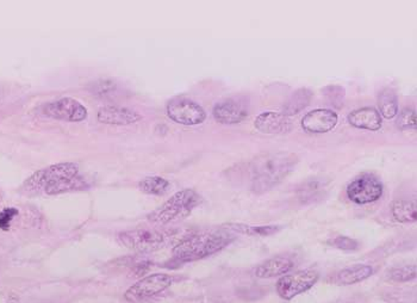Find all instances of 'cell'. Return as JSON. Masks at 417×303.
Listing matches in <instances>:
<instances>
[{
  "mask_svg": "<svg viewBox=\"0 0 417 303\" xmlns=\"http://www.w3.org/2000/svg\"><path fill=\"white\" fill-rule=\"evenodd\" d=\"M298 164V157L289 152H267L249 162L246 176L247 184L254 194L270 191L286 178Z\"/></svg>",
  "mask_w": 417,
  "mask_h": 303,
  "instance_id": "1",
  "label": "cell"
},
{
  "mask_svg": "<svg viewBox=\"0 0 417 303\" xmlns=\"http://www.w3.org/2000/svg\"><path fill=\"white\" fill-rule=\"evenodd\" d=\"M234 239L235 235L226 228L191 235L173 249V259L179 263H190L210 257L231 244Z\"/></svg>",
  "mask_w": 417,
  "mask_h": 303,
  "instance_id": "2",
  "label": "cell"
},
{
  "mask_svg": "<svg viewBox=\"0 0 417 303\" xmlns=\"http://www.w3.org/2000/svg\"><path fill=\"white\" fill-rule=\"evenodd\" d=\"M203 202L202 196L192 189L178 191L165 203L152 211L148 220L154 225H167L188 218L199 204Z\"/></svg>",
  "mask_w": 417,
  "mask_h": 303,
  "instance_id": "3",
  "label": "cell"
},
{
  "mask_svg": "<svg viewBox=\"0 0 417 303\" xmlns=\"http://www.w3.org/2000/svg\"><path fill=\"white\" fill-rule=\"evenodd\" d=\"M174 238L171 230H154V228H138L126 230L117 235L119 242L126 249L140 254H150L169 245Z\"/></svg>",
  "mask_w": 417,
  "mask_h": 303,
  "instance_id": "4",
  "label": "cell"
},
{
  "mask_svg": "<svg viewBox=\"0 0 417 303\" xmlns=\"http://www.w3.org/2000/svg\"><path fill=\"white\" fill-rule=\"evenodd\" d=\"M79 174V167L74 162H61L46 169L36 171L22 185V191L27 195H37L48 186L64 179H69Z\"/></svg>",
  "mask_w": 417,
  "mask_h": 303,
  "instance_id": "5",
  "label": "cell"
},
{
  "mask_svg": "<svg viewBox=\"0 0 417 303\" xmlns=\"http://www.w3.org/2000/svg\"><path fill=\"white\" fill-rule=\"evenodd\" d=\"M346 192L353 203H373L383 196L384 185L373 173H363L349 183Z\"/></svg>",
  "mask_w": 417,
  "mask_h": 303,
  "instance_id": "6",
  "label": "cell"
},
{
  "mask_svg": "<svg viewBox=\"0 0 417 303\" xmlns=\"http://www.w3.org/2000/svg\"><path fill=\"white\" fill-rule=\"evenodd\" d=\"M320 280V273L316 270H301L291 275L282 276L277 282V294L283 299L290 301L296 296L308 292Z\"/></svg>",
  "mask_w": 417,
  "mask_h": 303,
  "instance_id": "7",
  "label": "cell"
},
{
  "mask_svg": "<svg viewBox=\"0 0 417 303\" xmlns=\"http://www.w3.org/2000/svg\"><path fill=\"white\" fill-rule=\"evenodd\" d=\"M173 277L166 273H153L138 280L126 290L124 299L131 303H138L159 295L173 283Z\"/></svg>",
  "mask_w": 417,
  "mask_h": 303,
  "instance_id": "8",
  "label": "cell"
},
{
  "mask_svg": "<svg viewBox=\"0 0 417 303\" xmlns=\"http://www.w3.org/2000/svg\"><path fill=\"white\" fill-rule=\"evenodd\" d=\"M167 116L183 126H198L207 119V112L199 104L185 97H176L167 104Z\"/></svg>",
  "mask_w": 417,
  "mask_h": 303,
  "instance_id": "9",
  "label": "cell"
},
{
  "mask_svg": "<svg viewBox=\"0 0 417 303\" xmlns=\"http://www.w3.org/2000/svg\"><path fill=\"white\" fill-rule=\"evenodd\" d=\"M41 114L66 122H81L87 119V109L84 104L71 97L44 104L41 108Z\"/></svg>",
  "mask_w": 417,
  "mask_h": 303,
  "instance_id": "10",
  "label": "cell"
},
{
  "mask_svg": "<svg viewBox=\"0 0 417 303\" xmlns=\"http://www.w3.org/2000/svg\"><path fill=\"white\" fill-rule=\"evenodd\" d=\"M214 119L222 124H238L248 116L247 102L242 98H230L216 104L212 110Z\"/></svg>",
  "mask_w": 417,
  "mask_h": 303,
  "instance_id": "11",
  "label": "cell"
},
{
  "mask_svg": "<svg viewBox=\"0 0 417 303\" xmlns=\"http://www.w3.org/2000/svg\"><path fill=\"white\" fill-rule=\"evenodd\" d=\"M337 114L330 109H316L306 114L302 119L304 131L313 134H325L337 127Z\"/></svg>",
  "mask_w": 417,
  "mask_h": 303,
  "instance_id": "12",
  "label": "cell"
},
{
  "mask_svg": "<svg viewBox=\"0 0 417 303\" xmlns=\"http://www.w3.org/2000/svg\"><path fill=\"white\" fill-rule=\"evenodd\" d=\"M255 128L264 134H285L291 131L290 117L279 112H262L255 119Z\"/></svg>",
  "mask_w": 417,
  "mask_h": 303,
  "instance_id": "13",
  "label": "cell"
},
{
  "mask_svg": "<svg viewBox=\"0 0 417 303\" xmlns=\"http://www.w3.org/2000/svg\"><path fill=\"white\" fill-rule=\"evenodd\" d=\"M97 119L104 124L129 126V124L138 122L142 117L138 112H135L133 109L111 105V107H104L100 109Z\"/></svg>",
  "mask_w": 417,
  "mask_h": 303,
  "instance_id": "14",
  "label": "cell"
},
{
  "mask_svg": "<svg viewBox=\"0 0 417 303\" xmlns=\"http://www.w3.org/2000/svg\"><path fill=\"white\" fill-rule=\"evenodd\" d=\"M295 268V263L290 257H274L261 263L255 269L258 278H274L285 276Z\"/></svg>",
  "mask_w": 417,
  "mask_h": 303,
  "instance_id": "15",
  "label": "cell"
},
{
  "mask_svg": "<svg viewBox=\"0 0 417 303\" xmlns=\"http://www.w3.org/2000/svg\"><path fill=\"white\" fill-rule=\"evenodd\" d=\"M349 122L353 127L377 131L382 128V116L375 108H361L349 115Z\"/></svg>",
  "mask_w": 417,
  "mask_h": 303,
  "instance_id": "16",
  "label": "cell"
},
{
  "mask_svg": "<svg viewBox=\"0 0 417 303\" xmlns=\"http://www.w3.org/2000/svg\"><path fill=\"white\" fill-rule=\"evenodd\" d=\"M328 181L325 178H313L304 182L298 189V198L303 203H315L318 201L323 200L328 191Z\"/></svg>",
  "mask_w": 417,
  "mask_h": 303,
  "instance_id": "17",
  "label": "cell"
},
{
  "mask_svg": "<svg viewBox=\"0 0 417 303\" xmlns=\"http://www.w3.org/2000/svg\"><path fill=\"white\" fill-rule=\"evenodd\" d=\"M373 273L375 269L371 265H353L339 271L334 277V283L337 285H352L368 280Z\"/></svg>",
  "mask_w": 417,
  "mask_h": 303,
  "instance_id": "18",
  "label": "cell"
},
{
  "mask_svg": "<svg viewBox=\"0 0 417 303\" xmlns=\"http://www.w3.org/2000/svg\"><path fill=\"white\" fill-rule=\"evenodd\" d=\"M311 98H313V93L309 88H299V90L292 93L291 97L289 98V100L284 105V115L287 116V117L297 115L310 104Z\"/></svg>",
  "mask_w": 417,
  "mask_h": 303,
  "instance_id": "19",
  "label": "cell"
},
{
  "mask_svg": "<svg viewBox=\"0 0 417 303\" xmlns=\"http://www.w3.org/2000/svg\"><path fill=\"white\" fill-rule=\"evenodd\" d=\"M226 230L231 233L248 235V237H270L276 234L283 227L271 225V226H249L243 223H230L226 225Z\"/></svg>",
  "mask_w": 417,
  "mask_h": 303,
  "instance_id": "20",
  "label": "cell"
},
{
  "mask_svg": "<svg viewBox=\"0 0 417 303\" xmlns=\"http://www.w3.org/2000/svg\"><path fill=\"white\" fill-rule=\"evenodd\" d=\"M87 181H85L83 177L78 176L69 179H64V181L58 182L55 184H52L50 186L44 190V194L47 195H60V194H65V192L71 191H80V190H86L88 189Z\"/></svg>",
  "mask_w": 417,
  "mask_h": 303,
  "instance_id": "21",
  "label": "cell"
},
{
  "mask_svg": "<svg viewBox=\"0 0 417 303\" xmlns=\"http://www.w3.org/2000/svg\"><path fill=\"white\" fill-rule=\"evenodd\" d=\"M392 216L398 222H415L417 220L416 203L411 202V201H394L392 204Z\"/></svg>",
  "mask_w": 417,
  "mask_h": 303,
  "instance_id": "22",
  "label": "cell"
},
{
  "mask_svg": "<svg viewBox=\"0 0 417 303\" xmlns=\"http://www.w3.org/2000/svg\"><path fill=\"white\" fill-rule=\"evenodd\" d=\"M378 107L384 119H394L398 114L397 95L391 88H385L379 95Z\"/></svg>",
  "mask_w": 417,
  "mask_h": 303,
  "instance_id": "23",
  "label": "cell"
},
{
  "mask_svg": "<svg viewBox=\"0 0 417 303\" xmlns=\"http://www.w3.org/2000/svg\"><path fill=\"white\" fill-rule=\"evenodd\" d=\"M138 188L147 195L162 196L169 191L171 183L162 177H147L138 183Z\"/></svg>",
  "mask_w": 417,
  "mask_h": 303,
  "instance_id": "24",
  "label": "cell"
},
{
  "mask_svg": "<svg viewBox=\"0 0 417 303\" xmlns=\"http://www.w3.org/2000/svg\"><path fill=\"white\" fill-rule=\"evenodd\" d=\"M387 280L392 282H409V280L416 278V265H406V266H398L392 268L387 273Z\"/></svg>",
  "mask_w": 417,
  "mask_h": 303,
  "instance_id": "25",
  "label": "cell"
},
{
  "mask_svg": "<svg viewBox=\"0 0 417 303\" xmlns=\"http://www.w3.org/2000/svg\"><path fill=\"white\" fill-rule=\"evenodd\" d=\"M116 90H117V84L110 79H103V81H97L92 85L95 96L102 97V98L114 96Z\"/></svg>",
  "mask_w": 417,
  "mask_h": 303,
  "instance_id": "26",
  "label": "cell"
},
{
  "mask_svg": "<svg viewBox=\"0 0 417 303\" xmlns=\"http://www.w3.org/2000/svg\"><path fill=\"white\" fill-rule=\"evenodd\" d=\"M397 127L401 131L416 128V112L413 109L406 108L398 116Z\"/></svg>",
  "mask_w": 417,
  "mask_h": 303,
  "instance_id": "27",
  "label": "cell"
},
{
  "mask_svg": "<svg viewBox=\"0 0 417 303\" xmlns=\"http://www.w3.org/2000/svg\"><path fill=\"white\" fill-rule=\"evenodd\" d=\"M323 93H325V96L327 97V100H330V103L333 105V107H337V108H340L341 104L344 102V88L342 86H339V85H332V86H328V88H325L323 90Z\"/></svg>",
  "mask_w": 417,
  "mask_h": 303,
  "instance_id": "28",
  "label": "cell"
},
{
  "mask_svg": "<svg viewBox=\"0 0 417 303\" xmlns=\"http://www.w3.org/2000/svg\"><path fill=\"white\" fill-rule=\"evenodd\" d=\"M18 214H20V211L17 208H5V209L0 211V230H10L12 221L18 216Z\"/></svg>",
  "mask_w": 417,
  "mask_h": 303,
  "instance_id": "29",
  "label": "cell"
},
{
  "mask_svg": "<svg viewBox=\"0 0 417 303\" xmlns=\"http://www.w3.org/2000/svg\"><path fill=\"white\" fill-rule=\"evenodd\" d=\"M328 244L344 251H354L359 247V244L356 239L349 238V237H337L330 240Z\"/></svg>",
  "mask_w": 417,
  "mask_h": 303,
  "instance_id": "30",
  "label": "cell"
}]
</instances>
